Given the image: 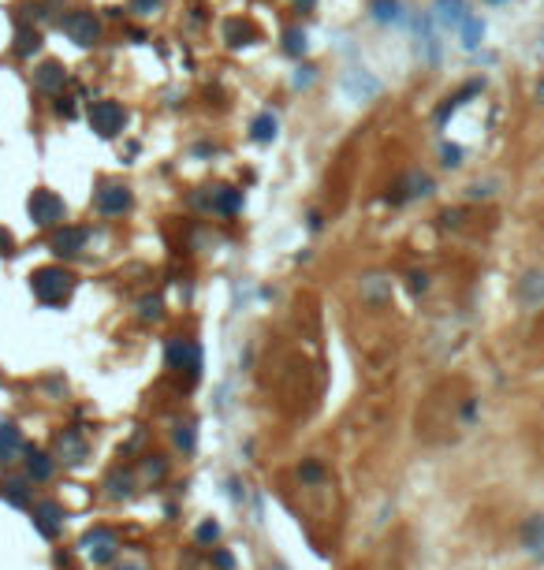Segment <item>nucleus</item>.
<instances>
[{
  "label": "nucleus",
  "instance_id": "1",
  "mask_svg": "<svg viewBox=\"0 0 544 570\" xmlns=\"http://www.w3.org/2000/svg\"><path fill=\"white\" fill-rule=\"evenodd\" d=\"M30 291H34V299L41 306H60L71 299L75 276L60 265H45V269H34V276H30Z\"/></svg>",
  "mask_w": 544,
  "mask_h": 570
},
{
  "label": "nucleus",
  "instance_id": "2",
  "mask_svg": "<svg viewBox=\"0 0 544 570\" xmlns=\"http://www.w3.org/2000/svg\"><path fill=\"white\" fill-rule=\"evenodd\" d=\"M164 362H168L175 377H187V384L202 377V347L194 339H172L168 351H164Z\"/></svg>",
  "mask_w": 544,
  "mask_h": 570
},
{
  "label": "nucleus",
  "instance_id": "3",
  "mask_svg": "<svg viewBox=\"0 0 544 570\" xmlns=\"http://www.w3.org/2000/svg\"><path fill=\"white\" fill-rule=\"evenodd\" d=\"M78 548H82V556H86L93 566L116 563V556H120V541H116V533H112L108 526H93L90 533H82Z\"/></svg>",
  "mask_w": 544,
  "mask_h": 570
},
{
  "label": "nucleus",
  "instance_id": "4",
  "mask_svg": "<svg viewBox=\"0 0 544 570\" xmlns=\"http://www.w3.org/2000/svg\"><path fill=\"white\" fill-rule=\"evenodd\" d=\"M428 194H433V175L421 172V168H410L388 187V202L391 205H406V202L428 198Z\"/></svg>",
  "mask_w": 544,
  "mask_h": 570
},
{
  "label": "nucleus",
  "instance_id": "5",
  "mask_svg": "<svg viewBox=\"0 0 544 570\" xmlns=\"http://www.w3.org/2000/svg\"><path fill=\"white\" fill-rule=\"evenodd\" d=\"M26 213L38 227H56V224H63V217H68V205H63V198L53 190H34L30 202H26Z\"/></svg>",
  "mask_w": 544,
  "mask_h": 570
},
{
  "label": "nucleus",
  "instance_id": "6",
  "mask_svg": "<svg viewBox=\"0 0 544 570\" xmlns=\"http://www.w3.org/2000/svg\"><path fill=\"white\" fill-rule=\"evenodd\" d=\"M60 30L68 34L75 45H82V48H90V45H97L101 41V19H97L93 11H68L60 19Z\"/></svg>",
  "mask_w": 544,
  "mask_h": 570
},
{
  "label": "nucleus",
  "instance_id": "7",
  "mask_svg": "<svg viewBox=\"0 0 544 570\" xmlns=\"http://www.w3.org/2000/svg\"><path fill=\"white\" fill-rule=\"evenodd\" d=\"M90 127L101 138H116L123 127H127V108L120 101H97L90 108Z\"/></svg>",
  "mask_w": 544,
  "mask_h": 570
},
{
  "label": "nucleus",
  "instance_id": "8",
  "mask_svg": "<svg viewBox=\"0 0 544 570\" xmlns=\"http://www.w3.org/2000/svg\"><path fill=\"white\" fill-rule=\"evenodd\" d=\"M130 202H135V198H130V190L123 183H101V187H97V194H93V205H97V213H101V217L127 213Z\"/></svg>",
  "mask_w": 544,
  "mask_h": 570
},
{
  "label": "nucleus",
  "instance_id": "9",
  "mask_svg": "<svg viewBox=\"0 0 544 570\" xmlns=\"http://www.w3.org/2000/svg\"><path fill=\"white\" fill-rule=\"evenodd\" d=\"M63 507L56 499H41V503H34V529L45 537V541H56V537L63 533Z\"/></svg>",
  "mask_w": 544,
  "mask_h": 570
},
{
  "label": "nucleus",
  "instance_id": "10",
  "mask_svg": "<svg viewBox=\"0 0 544 570\" xmlns=\"http://www.w3.org/2000/svg\"><path fill=\"white\" fill-rule=\"evenodd\" d=\"M86 242H90V227H71V224H63L60 232L53 235V242H48V247H53L56 257H78Z\"/></svg>",
  "mask_w": 544,
  "mask_h": 570
},
{
  "label": "nucleus",
  "instance_id": "11",
  "mask_svg": "<svg viewBox=\"0 0 544 570\" xmlns=\"http://www.w3.org/2000/svg\"><path fill=\"white\" fill-rule=\"evenodd\" d=\"M86 436H82L78 429H63L60 436H56V459L60 462H68V466H78L82 459H86Z\"/></svg>",
  "mask_w": 544,
  "mask_h": 570
},
{
  "label": "nucleus",
  "instance_id": "12",
  "mask_svg": "<svg viewBox=\"0 0 544 570\" xmlns=\"http://www.w3.org/2000/svg\"><path fill=\"white\" fill-rule=\"evenodd\" d=\"M343 90H347L354 101H373L376 93H381V83L369 75V71H347V78H343Z\"/></svg>",
  "mask_w": 544,
  "mask_h": 570
},
{
  "label": "nucleus",
  "instance_id": "13",
  "mask_svg": "<svg viewBox=\"0 0 544 570\" xmlns=\"http://www.w3.org/2000/svg\"><path fill=\"white\" fill-rule=\"evenodd\" d=\"M26 451L23 444V432L11 425V421H0V466H11L19 455Z\"/></svg>",
  "mask_w": 544,
  "mask_h": 570
},
{
  "label": "nucleus",
  "instance_id": "14",
  "mask_svg": "<svg viewBox=\"0 0 544 570\" xmlns=\"http://www.w3.org/2000/svg\"><path fill=\"white\" fill-rule=\"evenodd\" d=\"M358 291H361V299H366L369 306H384L391 299V280L381 276V272H369V276H361Z\"/></svg>",
  "mask_w": 544,
  "mask_h": 570
},
{
  "label": "nucleus",
  "instance_id": "15",
  "mask_svg": "<svg viewBox=\"0 0 544 570\" xmlns=\"http://www.w3.org/2000/svg\"><path fill=\"white\" fill-rule=\"evenodd\" d=\"M53 474H56V459H53V455H45L38 447H26V477L34 484H45Z\"/></svg>",
  "mask_w": 544,
  "mask_h": 570
},
{
  "label": "nucleus",
  "instance_id": "16",
  "mask_svg": "<svg viewBox=\"0 0 544 570\" xmlns=\"http://www.w3.org/2000/svg\"><path fill=\"white\" fill-rule=\"evenodd\" d=\"M63 83H68V68L56 63V60L41 63V68L34 71V86H38L41 93H56V90H63Z\"/></svg>",
  "mask_w": 544,
  "mask_h": 570
},
{
  "label": "nucleus",
  "instance_id": "17",
  "mask_svg": "<svg viewBox=\"0 0 544 570\" xmlns=\"http://www.w3.org/2000/svg\"><path fill=\"white\" fill-rule=\"evenodd\" d=\"M522 548L530 551V556L544 559V514H530L522 522Z\"/></svg>",
  "mask_w": 544,
  "mask_h": 570
},
{
  "label": "nucleus",
  "instance_id": "18",
  "mask_svg": "<svg viewBox=\"0 0 544 570\" xmlns=\"http://www.w3.org/2000/svg\"><path fill=\"white\" fill-rule=\"evenodd\" d=\"M466 0H436V11H433V19L443 26V30H458L463 26V19H466Z\"/></svg>",
  "mask_w": 544,
  "mask_h": 570
},
{
  "label": "nucleus",
  "instance_id": "19",
  "mask_svg": "<svg viewBox=\"0 0 544 570\" xmlns=\"http://www.w3.org/2000/svg\"><path fill=\"white\" fill-rule=\"evenodd\" d=\"M433 15H418V48L425 53L428 63L440 60V41H436V30H433Z\"/></svg>",
  "mask_w": 544,
  "mask_h": 570
},
{
  "label": "nucleus",
  "instance_id": "20",
  "mask_svg": "<svg viewBox=\"0 0 544 570\" xmlns=\"http://www.w3.org/2000/svg\"><path fill=\"white\" fill-rule=\"evenodd\" d=\"M209 209H217L220 217H235L239 209H242V194L232 190V187H217V190L209 194Z\"/></svg>",
  "mask_w": 544,
  "mask_h": 570
},
{
  "label": "nucleus",
  "instance_id": "21",
  "mask_svg": "<svg viewBox=\"0 0 544 570\" xmlns=\"http://www.w3.org/2000/svg\"><path fill=\"white\" fill-rule=\"evenodd\" d=\"M481 90H485V78H473V83H466L463 90H458V93H451L448 101H443V105L436 108V120H440V123H448V116H451V112H455V108H463V105H466V97L481 93Z\"/></svg>",
  "mask_w": 544,
  "mask_h": 570
},
{
  "label": "nucleus",
  "instance_id": "22",
  "mask_svg": "<svg viewBox=\"0 0 544 570\" xmlns=\"http://www.w3.org/2000/svg\"><path fill=\"white\" fill-rule=\"evenodd\" d=\"M30 484H34V481H30L26 474H23V477H8V481H4V492H0V496H4L11 507H30V496H34V488H30Z\"/></svg>",
  "mask_w": 544,
  "mask_h": 570
},
{
  "label": "nucleus",
  "instance_id": "23",
  "mask_svg": "<svg viewBox=\"0 0 544 570\" xmlns=\"http://www.w3.org/2000/svg\"><path fill=\"white\" fill-rule=\"evenodd\" d=\"M518 299L525 306H540L544 302V276L540 272H525L518 280Z\"/></svg>",
  "mask_w": 544,
  "mask_h": 570
},
{
  "label": "nucleus",
  "instance_id": "24",
  "mask_svg": "<svg viewBox=\"0 0 544 570\" xmlns=\"http://www.w3.org/2000/svg\"><path fill=\"white\" fill-rule=\"evenodd\" d=\"M276 135H279V120L272 116V112H261V116H254V123H250V138L254 142H276Z\"/></svg>",
  "mask_w": 544,
  "mask_h": 570
},
{
  "label": "nucleus",
  "instance_id": "25",
  "mask_svg": "<svg viewBox=\"0 0 544 570\" xmlns=\"http://www.w3.org/2000/svg\"><path fill=\"white\" fill-rule=\"evenodd\" d=\"M254 38H257V30H254L250 23H242V19L224 23V41L232 45V48H239V45H254Z\"/></svg>",
  "mask_w": 544,
  "mask_h": 570
},
{
  "label": "nucleus",
  "instance_id": "26",
  "mask_svg": "<svg viewBox=\"0 0 544 570\" xmlns=\"http://www.w3.org/2000/svg\"><path fill=\"white\" fill-rule=\"evenodd\" d=\"M369 15H373L376 23H384V26L403 23V4H399V0H373V4H369Z\"/></svg>",
  "mask_w": 544,
  "mask_h": 570
},
{
  "label": "nucleus",
  "instance_id": "27",
  "mask_svg": "<svg viewBox=\"0 0 544 570\" xmlns=\"http://www.w3.org/2000/svg\"><path fill=\"white\" fill-rule=\"evenodd\" d=\"M458 34H463V48H477L485 38V19L481 15H466L463 26H458Z\"/></svg>",
  "mask_w": 544,
  "mask_h": 570
},
{
  "label": "nucleus",
  "instance_id": "28",
  "mask_svg": "<svg viewBox=\"0 0 544 570\" xmlns=\"http://www.w3.org/2000/svg\"><path fill=\"white\" fill-rule=\"evenodd\" d=\"M105 484H108V496H112V499H123V496H130V484H135V477H130V470L116 466V470L108 474Z\"/></svg>",
  "mask_w": 544,
  "mask_h": 570
},
{
  "label": "nucleus",
  "instance_id": "29",
  "mask_svg": "<svg viewBox=\"0 0 544 570\" xmlns=\"http://www.w3.org/2000/svg\"><path fill=\"white\" fill-rule=\"evenodd\" d=\"M11 48H15V56H34L38 48H41V34H38V30H30V26H23L19 34H15V45H11Z\"/></svg>",
  "mask_w": 544,
  "mask_h": 570
},
{
  "label": "nucleus",
  "instance_id": "30",
  "mask_svg": "<svg viewBox=\"0 0 544 570\" xmlns=\"http://www.w3.org/2000/svg\"><path fill=\"white\" fill-rule=\"evenodd\" d=\"M324 466L317 462V459H302V466H299V481L302 484H324Z\"/></svg>",
  "mask_w": 544,
  "mask_h": 570
},
{
  "label": "nucleus",
  "instance_id": "31",
  "mask_svg": "<svg viewBox=\"0 0 544 570\" xmlns=\"http://www.w3.org/2000/svg\"><path fill=\"white\" fill-rule=\"evenodd\" d=\"M194 444H197V436H194V421H179L175 425V447H183L187 455L194 451Z\"/></svg>",
  "mask_w": 544,
  "mask_h": 570
},
{
  "label": "nucleus",
  "instance_id": "32",
  "mask_svg": "<svg viewBox=\"0 0 544 570\" xmlns=\"http://www.w3.org/2000/svg\"><path fill=\"white\" fill-rule=\"evenodd\" d=\"M284 53L287 56H302L306 53V30H287L284 34Z\"/></svg>",
  "mask_w": 544,
  "mask_h": 570
},
{
  "label": "nucleus",
  "instance_id": "33",
  "mask_svg": "<svg viewBox=\"0 0 544 570\" xmlns=\"http://www.w3.org/2000/svg\"><path fill=\"white\" fill-rule=\"evenodd\" d=\"M194 537H197V544H217V537H220V526H217V522H212V518H209V522H202V526H197V533H194Z\"/></svg>",
  "mask_w": 544,
  "mask_h": 570
},
{
  "label": "nucleus",
  "instance_id": "34",
  "mask_svg": "<svg viewBox=\"0 0 544 570\" xmlns=\"http://www.w3.org/2000/svg\"><path fill=\"white\" fill-rule=\"evenodd\" d=\"M212 566L217 570H235V556L224 551V548H212Z\"/></svg>",
  "mask_w": 544,
  "mask_h": 570
},
{
  "label": "nucleus",
  "instance_id": "35",
  "mask_svg": "<svg viewBox=\"0 0 544 570\" xmlns=\"http://www.w3.org/2000/svg\"><path fill=\"white\" fill-rule=\"evenodd\" d=\"M440 157H443V165H448V168H458V165H463V150H458V145H443Z\"/></svg>",
  "mask_w": 544,
  "mask_h": 570
},
{
  "label": "nucleus",
  "instance_id": "36",
  "mask_svg": "<svg viewBox=\"0 0 544 570\" xmlns=\"http://www.w3.org/2000/svg\"><path fill=\"white\" fill-rule=\"evenodd\" d=\"M142 321H157L160 317V299H142Z\"/></svg>",
  "mask_w": 544,
  "mask_h": 570
},
{
  "label": "nucleus",
  "instance_id": "37",
  "mask_svg": "<svg viewBox=\"0 0 544 570\" xmlns=\"http://www.w3.org/2000/svg\"><path fill=\"white\" fill-rule=\"evenodd\" d=\"M164 470H168V466H164L160 455H150V462H145V474H150L153 481H160V477H164Z\"/></svg>",
  "mask_w": 544,
  "mask_h": 570
},
{
  "label": "nucleus",
  "instance_id": "38",
  "mask_svg": "<svg viewBox=\"0 0 544 570\" xmlns=\"http://www.w3.org/2000/svg\"><path fill=\"white\" fill-rule=\"evenodd\" d=\"M160 8V0H130V11L135 15H153Z\"/></svg>",
  "mask_w": 544,
  "mask_h": 570
},
{
  "label": "nucleus",
  "instance_id": "39",
  "mask_svg": "<svg viewBox=\"0 0 544 570\" xmlns=\"http://www.w3.org/2000/svg\"><path fill=\"white\" fill-rule=\"evenodd\" d=\"M492 187H496V183H470V190H466V198H492V194H496V190H492Z\"/></svg>",
  "mask_w": 544,
  "mask_h": 570
},
{
  "label": "nucleus",
  "instance_id": "40",
  "mask_svg": "<svg viewBox=\"0 0 544 570\" xmlns=\"http://www.w3.org/2000/svg\"><path fill=\"white\" fill-rule=\"evenodd\" d=\"M313 78H317V68H299V75H294V86L302 90V86H309V83H313Z\"/></svg>",
  "mask_w": 544,
  "mask_h": 570
},
{
  "label": "nucleus",
  "instance_id": "41",
  "mask_svg": "<svg viewBox=\"0 0 544 570\" xmlns=\"http://www.w3.org/2000/svg\"><path fill=\"white\" fill-rule=\"evenodd\" d=\"M425 287H428V276H425V272H410V291H414V295H421Z\"/></svg>",
  "mask_w": 544,
  "mask_h": 570
},
{
  "label": "nucleus",
  "instance_id": "42",
  "mask_svg": "<svg viewBox=\"0 0 544 570\" xmlns=\"http://www.w3.org/2000/svg\"><path fill=\"white\" fill-rule=\"evenodd\" d=\"M321 224H324L321 213H309V227H313V232H321Z\"/></svg>",
  "mask_w": 544,
  "mask_h": 570
},
{
  "label": "nucleus",
  "instance_id": "43",
  "mask_svg": "<svg viewBox=\"0 0 544 570\" xmlns=\"http://www.w3.org/2000/svg\"><path fill=\"white\" fill-rule=\"evenodd\" d=\"M0 247H4V254H11V235L8 232H0Z\"/></svg>",
  "mask_w": 544,
  "mask_h": 570
},
{
  "label": "nucleus",
  "instance_id": "44",
  "mask_svg": "<svg viewBox=\"0 0 544 570\" xmlns=\"http://www.w3.org/2000/svg\"><path fill=\"white\" fill-rule=\"evenodd\" d=\"M294 4H299V8H313V4H317V0H294Z\"/></svg>",
  "mask_w": 544,
  "mask_h": 570
},
{
  "label": "nucleus",
  "instance_id": "45",
  "mask_svg": "<svg viewBox=\"0 0 544 570\" xmlns=\"http://www.w3.org/2000/svg\"><path fill=\"white\" fill-rule=\"evenodd\" d=\"M537 97H540V101H544V83H540V86H537Z\"/></svg>",
  "mask_w": 544,
  "mask_h": 570
},
{
  "label": "nucleus",
  "instance_id": "46",
  "mask_svg": "<svg viewBox=\"0 0 544 570\" xmlns=\"http://www.w3.org/2000/svg\"><path fill=\"white\" fill-rule=\"evenodd\" d=\"M120 570H142V566H120Z\"/></svg>",
  "mask_w": 544,
  "mask_h": 570
},
{
  "label": "nucleus",
  "instance_id": "47",
  "mask_svg": "<svg viewBox=\"0 0 544 570\" xmlns=\"http://www.w3.org/2000/svg\"><path fill=\"white\" fill-rule=\"evenodd\" d=\"M488 4H503V0H488Z\"/></svg>",
  "mask_w": 544,
  "mask_h": 570
}]
</instances>
